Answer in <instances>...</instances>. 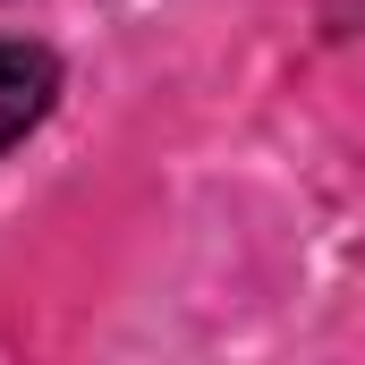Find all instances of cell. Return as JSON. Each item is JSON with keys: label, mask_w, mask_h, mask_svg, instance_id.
<instances>
[{"label": "cell", "mask_w": 365, "mask_h": 365, "mask_svg": "<svg viewBox=\"0 0 365 365\" xmlns=\"http://www.w3.org/2000/svg\"><path fill=\"white\" fill-rule=\"evenodd\" d=\"M331 17H349V26H365V0H331Z\"/></svg>", "instance_id": "7a4b0ae2"}, {"label": "cell", "mask_w": 365, "mask_h": 365, "mask_svg": "<svg viewBox=\"0 0 365 365\" xmlns=\"http://www.w3.org/2000/svg\"><path fill=\"white\" fill-rule=\"evenodd\" d=\"M51 102H60V60L43 43H0V153L34 136Z\"/></svg>", "instance_id": "6da1fadb"}]
</instances>
